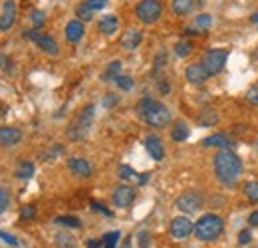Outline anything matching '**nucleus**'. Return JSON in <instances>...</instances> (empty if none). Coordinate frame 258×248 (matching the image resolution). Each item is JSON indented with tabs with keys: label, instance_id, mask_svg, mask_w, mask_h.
Wrapping results in <instances>:
<instances>
[{
	"label": "nucleus",
	"instance_id": "nucleus-1",
	"mask_svg": "<svg viewBox=\"0 0 258 248\" xmlns=\"http://www.w3.org/2000/svg\"><path fill=\"white\" fill-rule=\"evenodd\" d=\"M213 167H215V175L221 183L225 185H234L242 173V161L236 153H232L230 149H221L215 159H213Z\"/></svg>",
	"mask_w": 258,
	"mask_h": 248
},
{
	"label": "nucleus",
	"instance_id": "nucleus-2",
	"mask_svg": "<svg viewBox=\"0 0 258 248\" xmlns=\"http://www.w3.org/2000/svg\"><path fill=\"white\" fill-rule=\"evenodd\" d=\"M137 113L141 115V119L145 123H149L151 127H167L171 123V111L169 107L153 99V97H143L137 103Z\"/></svg>",
	"mask_w": 258,
	"mask_h": 248
},
{
	"label": "nucleus",
	"instance_id": "nucleus-3",
	"mask_svg": "<svg viewBox=\"0 0 258 248\" xmlns=\"http://www.w3.org/2000/svg\"><path fill=\"white\" fill-rule=\"evenodd\" d=\"M225 230V220L219 217V215H203L195 222V236L201 240V242H213L217 240Z\"/></svg>",
	"mask_w": 258,
	"mask_h": 248
},
{
	"label": "nucleus",
	"instance_id": "nucleus-4",
	"mask_svg": "<svg viewBox=\"0 0 258 248\" xmlns=\"http://www.w3.org/2000/svg\"><path fill=\"white\" fill-rule=\"evenodd\" d=\"M94 123V105H88L80 111V115L70 123L68 127V137L72 141H80V139H86V135L90 133Z\"/></svg>",
	"mask_w": 258,
	"mask_h": 248
},
{
	"label": "nucleus",
	"instance_id": "nucleus-5",
	"mask_svg": "<svg viewBox=\"0 0 258 248\" xmlns=\"http://www.w3.org/2000/svg\"><path fill=\"white\" fill-rule=\"evenodd\" d=\"M163 6L159 0H141L135 8V14L137 18L143 22V24H153L161 18Z\"/></svg>",
	"mask_w": 258,
	"mask_h": 248
},
{
	"label": "nucleus",
	"instance_id": "nucleus-6",
	"mask_svg": "<svg viewBox=\"0 0 258 248\" xmlns=\"http://www.w3.org/2000/svg\"><path fill=\"white\" fill-rule=\"evenodd\" d=\"M226 60H228V52L226 50H209L203 56L201 64L205 66V70L209 72V76H217V74H221L225 70Z\"/></svg>",
	"mask_w": 258,
	"mask_h": 248
},
{
	"label": "nucleus",
	"instance_id": "nucleus-7",
	"mask_svg": "<svg viewBox=\"0 0 258 248\" xmlns=\"http://www.w3.org/2000/svg\"><path fill=\"white\" fill-rule=\"evenodd\" d=\"M24 38L36 42L38 48H42V50H44L46 54H50V56H56V54L60 52L58 42H56L52 36H48V34H42V32H38V30H28V32H24Z\"/></svg>",
	"mask_w": 258,
	"mask_h": 248
},
{
	"label": "nucleus",
	"instance_id": "nucleus-8",
	"mask_svg": "<svg viewBox=\"0 0 258 248\" xmlns=\"http://www.w3.org/2000/svg\"><path fill=\"white\" fill-rule=\"evenodd\" d=\"M201 203H203V199H201V195H199L197 191H185L181 197H177L175 207H177L181 213H185V215H193V213L199 211Z\"/></svg>",
	"mask_w": 258,
	"mask_h": 248
},
{
	"label": "nucleus",
	"instance_id": "nucleus-9",
	"mask_svg": "<svg viewBox=\"0 0 258 248\" xmlns=\"http://www.w3.org/2000/svg\"><path fill=\"white\" fill-rule=\"evenodd\" d=\"M171 236L177 240H185L195 232V222H191L187 217H177L171 220Z\"/></svg>",
	"mask_w": 258,
	"mask_h": 248
},
{
	"label": "nucleus",
	"instance_id": "nucleus-10",
	"mask_svg": "<svg viewBox=\"0 0 258 248\" xmlns=\"http://www.w3.org/2000/svg\"><path fill=\"white\" fill-rule=\"evenodd\" d=\"M133 201H135V191H133L131 187L121 185L113 191V205H115V207H119V209H129Z\"/></svg>",
	"mask_w": 258,
	"mask_h": 248
},
{
	"label": "nucleus",
	"instance_id": "nucleus-11",
	"mask_svg": "<svg viewBox=\"0 0 258 248\" xmlns=\"http://www.w3.org/2000/svg\"><path fill=\"white\" fill-rule=\"evenodd\" d=\"M16 22V6H14V0H6L2 4V16H0V30L6 32L10 30Z\"/></svg>",
	"mask_w": 258,
	"mask_h": 248
},
{
	"label": "nucleus",
	"instance_id": "nucleus-12",
	"mask_svg": "<svg viewBox=\"0 0 258 248\" xmlns=\"http://www.w3.org/2000/svg\"><path fill=\"white\" fill-rule=\"evenodd\" d=\"M145 149H147V153L151 155L153 161H163V157H165V149H163V141L159 135H147L145 137Z\"/></svg>",
	"mask_w": 258,
	"mask_h": 248
},
{
	"label": "nucleus",
	"instance_id": "nucleus-13",
	"mask_svg": "<svg viewBox=\"0 0 258 248\" xmlns=\"http://www.w3.org/2000/svg\"><path fill=\"white\" fill-rule=\"evenodd\" d=\"M185 76H187V80L195 84V86H201V84H205L211 76H209V72L205 70V66L199 62V64H191L189 68H187V72H185Z\"/></svg>",
	"mask_w": 258,
	"mask_h": 248
},
{
	"label": "nucleus",
	"instance_id": "nucleus-14",
	"mask_svg": "<svg viewBox=\"0 0 258 248\" xmlns=\"http://www.w3.org/2000/svg\"><path fill=\"white\" fill-rule=\"evenodd\" d=\"M205 147H219V149H230L234 147V139H230L226 133H213L203 139Z\"/></svg>",
	"mask_w": 258,
	"mask_h": 248
},
{
	"label": "nucleus",
	"instance_id": "nucleus-15",
	"mask_svg": "<svg viewBox=\"0 0 258 248\" xmlns=\"http://www.w3.org/2000/svg\"><path fill=\"white\" fill-rule=\"evenodd\" d=\"M68 167H70V171H74V175H78V177H92V173H94L92 165H90L86 159H82V157H72V159H68Z\"/></svg>",
	"mask_w": 258,
	"mask_h": 248
},
{
	"label": "nucleus",
	"instance_id": "nucleus-16",
	"mask_svg": "<svg viewBox=\"0 0 258 248\" xmlns=\"http://www.w3.org/2000/svg\"><path fill=\"white\" fill-rule=\"evenodd\" d=\"M22 139V131L16 127H0V143L6 147H12L16 143H20Z\"/></svg>",
	"mask_w": 258,
	"mask_h": 248
},
{
	"label": "nucleus",
	"instance_id": "nucleus-17",
	"mask_svg": "<svg viewBox=\"0 0 258 248\" xmlns=\"http://www.w3.org/2000/svg\"><path fill=\"white\" fill-rule=\"evenodd\" d=\"M84 32H86V28H84L82 20H70L66 24V40L76 44V42H80L84 38Z\"/></svg>",
	"mask_w": 258,
	"mask_h": 248
},
{
	"label": "nucleus",
	"instance_id": "nucleus-18",
	"mask_svg": "<svg viewBox=\"0 0 258 248\" xmlns=\"http://www.w3.org/2000/svg\"><path fill=\"white\" fill-rule=\"evenodd\" d=\"M141 40H143V34L141 30H137V28H131L123 34V38H121V46L125 48V50H135L139 44H141Z\"/></svg>",
	"mask_w": 258,
	"mask_h": 248
},
{
	"label": "nucleus",
	"instance_id": "nucleus-19",
	"mask_svg": "<svg viewBox=\"0 0 258 248\" xmlns=\"http://www.w3.org/2000/svg\"><path fill=\"white\" fill-rule=\"evenodd\" d=\"M117 28H119V20H117V16H113V14H105V16L99 20V32L105 34V36L115 34Z\"/></svg>",
	"mask_w": 258,
	"mask_h": 248
},
{
	"label": "nucleus",
	"instance_id": "nucleus-20",
	"mask_svg": "<svg viewBox=\"0 0 258 248\" xmlns=\"http://www.w3.org/2000/svg\"><path fill=\"white\" fill-rule=\"evenodd\" d=\"M189 125L185 123V121H175V125H173V129H171V139L173 141H185L187 137H189Z\"/></svg>",
	"mask_w": 258,
	"mask_h": 248
},
{
	"label": "nucleus",
	"instance_id": "nucleus-21",
	"mask_svg": "<svg viewBox=\"0 0 258 248\" xmlns=\"http://www.w3.org/2000/svg\"><path fill=\"white\" fill-rule=\"evenodd\" d=\"M121 74V62L119 60H113V62L107 64L105 72L101 74V80L103 82H115V78Z\"/></svg>",
	"mask_w": 258,
	"mask_h": 248
},
{
	"label": "nucleus",
	"instance_id": "nucleus-22",
	"mask_svg": "<svg viewBox=\"0 0 258 248\" xmlns=\"http://www.w3.org/2000/svg\"><path fill=\"white\" fill-rule=\"evenodd\" d=\"M219 121V113L215 109H203L199 115V125L201 127H213Z\"/></svg>",
	"mask_w": 258,
	"mask_h": 248
},
{
	"label": "nucleus",
	"instance_id": "nucleus-23",
	"mask_svg": "<svg viewBox=\"0 0 258 248\" xmlns=\"http://www.w3.org/2000/svg\"><path fill=\"white\" fill-rule=\"evenodd\" d=\"M171 6H173V12H175V14L185 16V14H189L195 8V0H173Z\"/></svg>",
	"mask_w": 258,
	"mask_h": 248
},
{
	"label": "nucleus",
	"instance_id": "nucleus-24",
	"mask_svg": "<svg viewBox=\"0 0 258 248\" xmlns=\"http://www.w3.org/2000/svg\"><path fill=\"white\" fill-rule=\"evenodd\" d=\"M191 52H193V44H191L189 40H179V42L175 44V54H177L179 58H187Z\"/></svg>",
	"mask_w": 258,
	"mask_h": 248
},
{
	"label": "nucleus",
	"instance_id": "nucleus-25",
	"mask_svg": "<svg viewBox=\"0 0 258 248\" xmlns=\"http://www.w3.org/2000/svg\"><path fill=\"white\" fill-rule=\"evenodd\" d=\"M32 175H34L32 163L24 161V163H20V165H18V169H16V177H18V179H30Z\"/></svg>",
	"mask_w": 258,
	"mask_h": 248
},
{
	"label": "nucleus",
	"instance_id": "nucleus-26",
	"mask_svg": "<svg viewBox=\"0 0 258 248\" xmlns=\"http://www.w3.org/2000/svg\"><path fill=\"white\" fill-rule=\"evenodd\" d=\"M54 222H56V224H62V226H70V228H82L80 218H76V217H56Z\"/></svg>",
	"mask_w": 258,
	"mask_h": 248
},
{
	"label": "nucleus",
	"instance_id": "nucleus-27",
	"mask_svg": "<svg viewBox=\"0 0 258 248\" xmlns=\"http://www.w3.org/2000/svg\"><path fill=\"white\" fill-rule=\"evenodd\" d=\"M119 232L117 230H113V232H107V234H103L101 236V242H103V248H115L117 244V240H119Z\"/></svg>",
	"mask_w": 258,
	"mask_h": 248
},
{
	"label": "nucleus",
	"instance_id": "nucleus-28",
	"mask_svg": "<svg viewBox=\"0 0 258 248\" xmlns=\"http://www.w3.org/2000/svg\"><path fill=\"white\" fill-rule=\"evenodd\" d=\"M211 24H213V18H211V14H199L197 18H195V26L199 28V30H207V28H211Z\"/></svg>",
	"mask_w": 258,
	"mask_h": 248
},
{
	"label": "nucleus",
	"instance_id": "nucleus-29",
	"mask_svg": "<svg viewBox=\"0 0 258 248\" xmlns=\"http://www.w3.org/2000/svg\"><path fill=\"white\" fill-rule=\"evenodd\" d=\"M244 195L252 201V203H258V181H248L244 185Z\"/></svg>",
	"mask_w": 258,
	"mask_h": 248
},
{
	"label": "nucleus",
	"instance_id": "nucleus-30",
	"mask_svg": "<svg viewBox=\"0 0 258 248\" xmlns=\"http://www.w3.org/2000/svg\"><path fill=\"white\" fill-rule=\"evenodd\" d=\"M56 244L60 248H76V240H74L70 234L60 232V234H56Z\"/></svg>",
	"mask_w": 258,
	"mask_h": 248
},
{
	"label": "nucleus",
	"instance_id": "nucleus-31",
	"mask_svg": "<svg viewBox=\"0 0 258 248\" xmlns=\"http://www.w3.org/2000/svg\"><path fill=\"white\" fill-rule=\"evenodd\" d=\"M92 14H94V10H92V8H88V6H86V2H82V4L76 8V16H78L80 20L90 22V20H92Z\"/></svg>",
	"mask_w": 258,
	"mask_h": 248
},
{
	"label": "nucleus",
	"instance_id": "nucleus-32",
	"mask_svg": "<svg viewBox=\"0 0 258 248\" xmlns=\"http://www.w3.org/2000/svg\"><path fill=\"white\" fill-rule=\"evenodd\" d=\"M115 84H117V88L123 90V92H129V90L133 88V80H131L129 76H123V74H119V76L115 78Z\"/></svg>",
	"mask_w": 258,
	"mask_h": 248
},
{
	"label": "nucleus",
	"instance_id": "nucleus-33",
	"mask_svg": "<svg viewBox=\"0 0 258 248\" xmlns=\"http://www.w3.org/2000/svg\"><path fill=\"white\" fill-rule=\"evenodd\" d=\"M117 177H119V179H123V181H129V179L137 177V173H135L129 165H119V167H117Z\"/></svg>",
	"mask_w": 258,
	"mask_h": 248
},
{
	"label": "nucleus",
	"instance_id": "nucleus-34",
	"mask_svg": "<svg viewBox=\"0 0 258 248\" xmlns=\"http://www.w3.org/2000/svg\"><path fill=\"white\" fill-rule=\"evenodd\" d=\"M246 101L252 103V105H258V84L250 86V88L246 90Z\"/></svg>",
	"mask_w": 258,
	"mask_h": 248
},
{
	"label": "nucleus",
	"instance_id": "nucleus-35",
	"mask_svg": "<svg viewBox=\"0 0 258 248\" xmlns=\"http://www.w3.org/2000/svg\"><path fill=\"white\" fill-rule=\"evenodd\" d=\"M252 240V232H250V228H242L240 232H238V244H248Z\"/></svg>",
	"mask_w": 258,
	"mask_h": 248
},
{
	"label": "nucleus",
	"instance_id": "nucleus-36",
	"mask_svg": "<svg viewBox=\"0 0 258 248\" xmlns=\"http://www.w3.org/2000/svg\"><path fill=\"white\" fill-rule=\"evenodd\" d=\"M8 203H10L8 191H6V189H0V215H2V213H6V209H8Z\"/></svg>",
	"mask_w": 258,
	"mask_h": 248
},
{
	"label": "nucleus",
	"instance_id": "nucleus-37",
	"mask_svg": "<svg viewBox=\"0 0 258 248\" xmlns=\"http://www.w3.org/2000/svg\"><path fill=\"white\" fill-rule=\"evenodd\" d=\"M86 6L92 8L94 12H96V10H103V8L107 6V0H86Z\"/></svg>",
	"mask_w": 258,
	"mask_h": 248
},
{
	"label": "nucleus",
	"instance_id": "nucleus-38",
	"mask_svg": "<svg viewBox=\"0 0 258 248\" xmlns=\"http://www.w3.org/2000/svg\"><path fill=\"white\" fill-rule=\"evenodd\" d=\"M0 238H2V242H6V244H10V246H18V240L10 234V232H4V230H0Z\"/></svg>",
	"mask_w": 258,
	"mask_h": 248
},
{
	"label": "nucleus",
	"instance_id": "nucleus-39",
	"mask_svg": "<svg viewBox=\"0 0 258 248\" xmlns=\"http://www.w3.org/2000/svg\"><path fill=\"white\" fill-rule=\"evenodd\" d=\"M30 18H32L34 26H42V24H44V20H46V18H44V12H42V10H34Z\"/></svg>",
	"mask_w": 258,
	"mask_h": 248
},
{
	"label": "nucleus",
	"instance_id": "nucleus-40",
	"mask_svg": "<svg viewBox=\"0 0 258 248\" xmlns=\"http://www.w3.org/2000/svg\"><path fill=\"white\" fill-rule=\"evenodd\" d=\"M92 207H94V211L101 213V215H105V217H113V213H111L109 209H105L101 203H97V201H92Z\"/></svg>",
	"mask_w": 258,
	"mask_h": 248
},
{
	"label": "nucleus",
	"instance_id": "nucleus-41",
	"mask_svg": "<svg viewBox=\"0 0 258 248\" xmlns=\"http://www.w3.org/2000/svg\"><path fill=\"white\" fill-rule=\"evenodd\" d=\"M137 238H139V246H141V248H147V246H149V242H151V240H149L151 236H149V232H147V230H141Z\"/></svg>",
	"mask_w": 258,
	"mask_h": 248
},
{
	"label": "nucleus",
	"instance_id": "nucleus-42",
	"mask_svg": "<svg viewBox=\"0 0 258 248\" xmlns=\"http://www.w3.org/2000/svg\"><path fill=\"white\" fill-rule=\"evenodd\" d=\"M117 101H119V97H117V95H113V93H107V97L103 99V107H113Z\"/></svg>",
	"mask_w": 258,
	"mask_h": 248
},
{
	"label": "nucleus",
	"instance_id": "nucleus-43",
	"mask_svg": "<svg viewBox=\"0 0 258 248\" xmlns=\"http://www.w3.org/2000/svg\"><path fill=\"white\" fill-rule=\"evenodd\" d=\"M34 215H36V209H34L32 205H26V207L22 209V213H20L22 218H34Z\"/></svg>",
	"mask_w": 258,
	"mask_h": 248
},
{
	"label": "nucleus",
	"instance_id": "nucleus-44",
	"mask_svg": "<svg viewBox=\"0 0 258 248\" xmlns=\"http://www.w3.org/2000/svg\"><path fill=\"white\" fill-rule=\"evenodd\" d=\"M165 60H167V54H165V52H159V54H157V58H155V72H157V70H161Z\"/></svg>",
	"mask_w": 258,
	"mask_h": 248
},
{
	"label": "nucleus",
	"instance_id": "nucleus-45",
	"mask_svg": "<svg viewBox=\"0 0 258 248\" xmlns=\"http://www.w3.org/2000/svg\"><path fill=\"white\" fill-rule=\"evenodd\" d=\"M86 244H88V248H103V242H101V240H88Z\"/></svg>",
	"mask_w": 258,
	"mask_h": 248
},
{
	"label": "nucleus",
	"instance_id": "nucleus-46",
	"mask_svg": "<svg viewBox=\"0 0 258 248\" xmlns=\"http://www.w3.org/2000/svg\"><path fill=\"white\" fill-rule=\"evenodd\" d=\"M248 222H250L252 226H258V211L250 213V217H248Z\"/></svg>",
	"mask_w": 258,
	"mask_h": 248
},
{
	"label": "nucleus",
	"instance_id": "nucleus-47",
	"mask_svg": "<svg viewBox=\"0 0 258 248\" xmlns=\"http://www.w3.org/2000/svg\"><path fill=\"white\" fill-rule=\"evenodd\" d=\"M159 90H161L163 93H167L169 90H171V86H169L167 82H163V80H159Z\"/></svg>",
	"mask_w": 258,
	"mask_h": 248
},
{
	"label": "nucleus",
	"instance_id": "nucleus-48",
	"mask_svg": "<svg viewBox=\"0 0 258 248\" xmlns=\"http://www.w3.org/2000/svg\"><path fill=\"white\" fill-rule=\"evenodd\" d=\"M137 179H139V185H143V183H147V179H149V175H147V173H143V175H139Z\"/></svg>",
	"mask_w": 258,
	"mask_h": 248
},
{
	"label": "nucleus",
	"instance_id": "nucleus-49",
	"mask_svg": "<svg viewBox=\"0 0 258 248\" xmlns=\"http://www.w3.org/2000/svg\"><path fill=\"white\" fill-rule=\"evenodd\" d=\"M121 248H131V238H125V240L121 242Z\"/></svg>",
	"mask_w": 258,
	"mask_h": 248
},
{
	"label": "nucleus",
	"instance_id": "nucleus-50",
	"mask_svg": "<svg viewBox=\"0 0 258 248\" xmlns=\"http://www.w3.org/2000/svg\"><path fill=\"white\" fill-rule=\"evenodd\" d=\"M250 20H252V22H254V24H258V12H254V14H252V16H250Z\"/></svg>",
	"mask_w": 258,
	"mask_h": 248
}]
</instances>
